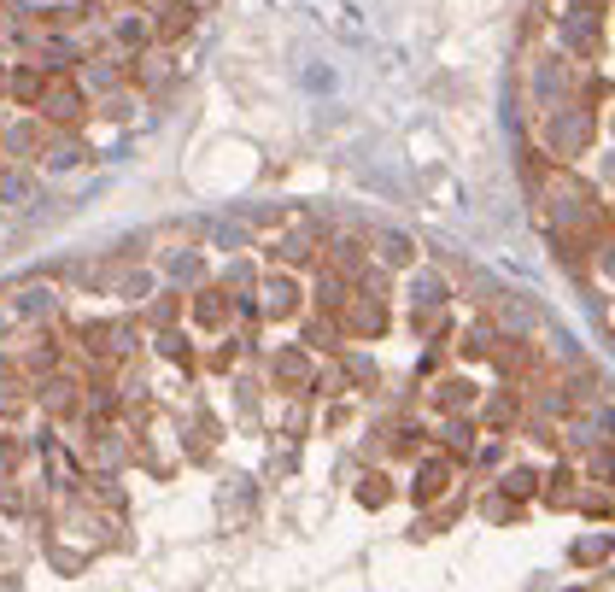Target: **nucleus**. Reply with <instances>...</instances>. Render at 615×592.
I'll return each mask as SVG.
<instances>
[{
    "label": "nucleus",
    "instance_id": "nucleus-1",
    "mask_svg": "<svg viewBox=\"0 0 615 592\" xmlns=\"http://www.w3.org/2000/svg\"><path fill=\"white\" fill-rule=\"evenodd\" d=\"M0 240H6V229H0Z\"/></svg>",
    "mask_w": 615,
    "mask_h": 592
}]
</instances>
